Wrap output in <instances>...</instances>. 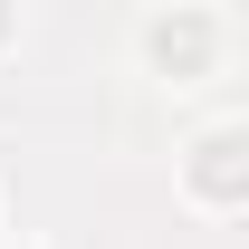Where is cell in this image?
Returning a JSON list of instances; mask_svg holds the SVG:
<instances>
[{
    "label": "cell",
    "mask_w": 249,
    "mask_h": 249,
    "mask_svg": "<svg viewBox=\"0 0 249 249\" xmlns=\"http://www.w3.org/2000/svg\"><path fill=\"white\" fill-rule=\"evenodd\" d=\"M0 230H10V192H0Z\"/></svg>",
    "instance_id": "obj_4"
},
{
    "label": "cell",
    "mask_w": 249,
    "mask_h": 249,
    "mask_svg": "<svg viewBox=\"0 0 249 249\" xmlns=\"http://www.w3.org/2000/svg\"><path fill=\"white\" fill-rule=\"evenodd\" d=\"M230 48H240V19H230L220 0H154V10L134 19V58L154 67L163 87H201V77H220Z\"/></svg>",
    "instance_id": "obj_1"
},
{
    "label": "cell",
    "mask_w": 249,
    "mask_h": 249,
    "mask_svg": "<svg viewBox=\"0 0 249 249\" xmlns=\"http://www.w3.org/2000/svg\"><path fill=\"white\" fill-rule=\"evenodd\" d=\"M19 38H29V19H19V0H0V58H19Z\"/></svg>",
    "instance_id": "obj_3"
},
{
    "label": "cell",
    "mask_w": 249,
    "mask_h": 249,
    "mask_svg": "<svg viewBox=\"0 0 249 249\" xmlns=\"http://www.w3.org/2000/svg\"><path fill=\"white\" fill-rule=\"evenodd\" d=\"M0 249H10V240H0Z\"/></svg>",
    "instance_id": "obj_5"
},
{
    "label": "cell",
    "mask_w": 249,
    "mask_h": 249,
    "mask_svg": "<svg viewBox=\"0 0 249 249\" xmlns=\"http://www.w3.org/2000/svg\"><path fill=\"white\" fill-rule=\"evenodd\" d=\"M173 173H182V201H192V211H211V220L249 211V124L240 115H211L182 154H173Z\"/></svg>",
    "instance_id": "obj_2"
}]
</instances>
